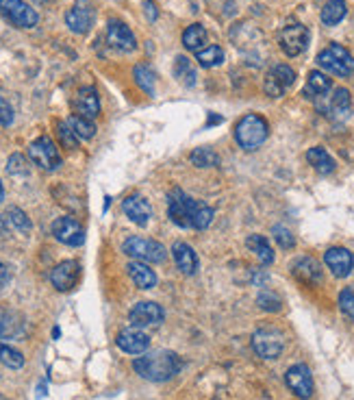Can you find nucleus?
<instances>
[{"instance_id":"f257e3e1","label":"nucleus","mask_w":354,"mask_h":400,"mask_svg":"<svg viewBox=\"0 0 354 400\" xmlns=\"http://www.w3.org/2000/svg\"><path fill=\"white\" fill-rule=\"evenodd\" d=\"M168 213L170 220L181 229H206L213 222V209L209 204L194 200L185 191L174 189L168 198Z\"/></svg>"},{"instance_id":"f03ea898","label":"nucleus","mask_w":354,"mask_h":400,"mask_svg":"<svg viewBox=\"0 0 354 400\" xmlns=\"http://www.w3.org/2000/svg\"><path fill=\"white\" fill-rule=\"evenodd\" d=\"M132 368H135V372L146 381L164 383V381H170L181 372L183 361L176 352L153 350V352H144L141 357L132 361Z\"/></svg>"},{"instance_id":"7ed1b4c3","label":"nucleus","mask_w":354,"mask_h":400,"mask_svg":"<svg viewBox=\"0 0 354 400\" xmlns=\"http://www.w3.org/2000/svg\"><path fill=\"white\" fill-rule=\"evenodd\" d=\"M270 126L265 122V117L257 113H248L235 126V140L244 148V151H257V148L268 140Z\"/></svg>"},{"instance_id":"20e7f679","label":"nucleus","mask_w":354,"mask_h":400,"mask_svg":"<svg viewBox=\"0 0 354 400\" xmlns=\"http://www.w3.org/2000/svg\"><path fill=\"white\" fill-rule=\"evenodd\" d=\"M124 255L144 261V263H161L166 259L168 250L164 244H159L155 240H148V237H128V240L122 244Z\"/></svg>"},{"instance_id":"39448f33","label":"nucleus","mask_w":354,"mask_h":400,"mask_svg":"<svg viewBox=\"0 0 354 400\" xmlns=\"http://www.w3.org/2000/svg\"><path fill=\"white\" fill-rule=\"evenodd\" d=\"M317 66L337 77H350L354 74V57L339 44H331L317 55Z\"/></svg>"},{"instance_id":"423d86ee","label":"nucleus","mask_w":354,"mask_h":400,"mask_svg":"<svg viewBox=\"0 0 354 400\" xmlns=\"http://www.w3.org/2000/svg\"><path fill=\"white\" fill-rule=\"evenodd\" d=\"M28 157L31 161L46 172H52L61 166V155H59V148L57 144L48 137V135H41L37 137L31 146H28Z\"/></svg>"},{"instance_id":"0eeeda50","label":"nucleus","mask_w":354,"mask_h":400,"mask_svg":"<svg viewBox=\"0 0 354 400\" xmlns=\"http://www.w3.org/2000/svg\"><path fill=\"white\" fill-rule=\"evenodd\" d=\"M253 348L263 359H278L285 348V337L278 329H270V327L259 329L253 335Z\"/></svg>"},{"instance_id":"6e6552de","label":"nucleus","mask_w":354,"mask_h":400,"mask_svg":"<svg viewBox=\"0 0 354 400\" xmlns=\"http://www.w3.org/2000/svg\"><path fill=\"white\" fill-rule=\"evenodd\" d=\"M0 13L18 28H33L39 20L37 11L28 7L24 0H0Z\"/></svg>"},{"instance_id":"1a4fd4ad","label":"nucleus","mask_w":354,"mask_h":400,"mask_svg":"<svg viewBox=\"0 0 354 400\" xmlns=\"http://www.w3.org/2000/svg\"><path fill=\"white\" fill-rule=\"evenodd\" d=\"M94 20H96V9L90 0H77L66 13V24L70 26V31L77 35L90 33V28L94 26Z\"/></svg>"},{"instance_id":"9d476101","label":"nucleus","mask_w":354,"mask_h":400,"mask_svg":"<svg viewBox=\"0 0 354 400\" xmlns=\"http://www.w3.org/2000/svg\"><path fill=\"white\" fill-rule=\"evenodd\" d=\"M293 81H296V72L285 64H278L268 72V77L263 81V90L270 98H280L293 85Z\"/></svg>"},{"instance_id":"9b49d317","label":"nucleus","mask_w":354,"mask_h":400,"mask_svg":"<svg viewBox=\"0 0 354 400\" xmlns=\"http://www.w3.org/2000/svg\"><path fill=\"white\" fill-rule=\"evenodd\" d=\"M278 41H280V48L287 57H298L306 50L308 46V31L306 26L302 24H287L283 31L278 35Z\"/></svg>"},{"instance_id":"f8f14e48","label":"nucleus","mask_w":354,"mask_h":400,"mask_svg":"<svg viewBox=\"0 0 354 400\" xmlns=\"http://www.w3.org/2000/svg\"><path fill=\"white\" fill-rule=\"evenodd\" d=\"M166 318L164 309H161V305L157 303H150V301H144V303H137L135 307L130 309L128 314V320L132 327L137 329H146V327H157V324H161Z\"/></svg>"},{"instance_id":"ddd939ff","label":"nucleus","mask_w":354,"mask_h":400,"mask_svg":"<svg viewBox=\"0 0 354 400\" xmlns=\"http://www.w3.org/2000/svg\"><path fill=\"white\" fill-rule=\"evenodd\" d=\"M285 381H287V388L298 398L306 400V398L313 396V377H311V370H308L304 363L291 365L285 374Z\"/></svg>"},{"instance_id":"4468645a","label":"nucleus","mask_w":354,"mask_h":400,"mask_svg":"<svg viewBox=\"0 0 354 400\" xmlns=\"http://www.w3.org/2000/svg\"><path fill=\"white\" fill-rule=\"evenodd\" d=\"M52 235L66 246H81L85 242V231L75 218L63 216L52 222Z\"/></svg>"},{"instance_id":"2eb2a0df","label":"nucleus","mask_w":354,"mask_h":400,"mask_svg":"<svg viewBox=\"0 0 354 400\" xmlns=\"http://www.w3.org/2000/svg\"><path fill=\"white\" fill-rule=\"evenodd\" d=\"M107 41H109L111 48L122 50V53H130V50L137 48L135 33H132L130 28L120 20H111L107 24Z\"/></svg>"},{"instance_id":"dca6fc26","label":"nucleus","mask_w":354,"mask_h":400,"mask_svg":"<svg viewBox=\"0 0 354 400\" xmlns=\"http://www.w3.org/2000/svg\"><path fill=\"white\" fill-rule=\"evenodd\" d=\"M115 342H117V346H120V350H124L126 354H144L150 348V337L144 331H139L137 327L120 331Z\"/></svg>"},{"instance_id":"f3484780","label":"nucleus","mask_w":354,"mask_h":400,"mask_svg":"<svg viewBox=\"0 0 354 400\" xmlns=\"http://www.w3.org/2000/svg\"><path fill=\"white\" fill-rule=\"evenodd\" d=\"M324 261H326L328 270L337 278H346L354 268V257L348 248H328L326 255H324Z\"/></svg>"},{"instance_id":"a211bd4d","label":"nucleus","mask_w":354,"mask_h":400,"mask_svg":"<svg viewBox=\"0 0 354 400\" xmlns=\"http://www.w3.org/2000/svg\"><path fill=\"white\" fill-rule=\"evenodd\" d=\"M79 274H81V265L77 261H63L50 272V280L59 292H70L77 285Z\"/></svg>"},{"instance_id":"6ab92c4d","label":"nucleus","mask_w":354,"mask_h":400,"mask_svg":"<svg viewBox=\"0 0 354 400\" xmlns=\"http://www.w3.org/2000/svg\"><path fill=\"white\" fill-rule=\"evenodd\" d=\"M122 211L126 213V218H128L130 222H135V225H139V227L148 225V220H150V216H153V209H150L148 200H146L144 196H139V194H132V196L124 198Z\"/></svg>"},{"instance_id":"aec40b11","label":"nucleus","mask_w":354,"mask_h":400,"mask_svg":"<svg viewBox=\"0 0 354 400\" xmlns=\"http://www.w3.org/2000/svg\"><path fill=\"white\" fill-rule=\"evenodd\" d=\"M172 257L176 261V268H179L183 274H187V276L196 274V270H198V255L194 253V248H191L189 244L176 242L172 246Z\"/></svg>"},{"instance_id":"412c9836","label":"nucleus","mask_w":354,"mask_h":400,"mask_svg":"<svg viewBox=\"0 0 354 400\" xmlns=\"http://www.w3.org/2000/svg\"><path fill=\"white\" fill-rule=\"evenodd\" d=\"M75 109H77V115L87 117V120H94V117L100 113V98H98V92L94 90V87H83V90L77 94Z\"/></svg>"},{"instance_id":"4be33fe9","label":"nucleus","mask_w":354,"mask_h":400,"mask_svg":"<svg viewBox=\"0 0 354 400\" xmlns=\"http://www.w3.org/2000/svg\"><path fill=\"white\" fill-rule=\"evenodd\" d=\"M293 276L304 285H317L322 283V265L313 257H302L293 263Z\"/></svg>"},{"instance_id":"5701e85b","label":"nucleus","mask_w":354,"mask_h":400,"mask_svg":"<svg viewBox=\"0 0 354 400\" xmlns=\"http://www.w3.org/2000/svg\"><path fill=\"white\" fill-rule=\"evenodd\" d=\"M126 270H128V276L132 278V283L139 289H153L157 285L155 270H150V265H146L144 261H130L126 265Z\"/></svg>"},{"instance_id":"b1692460","label":"nucleus","mask_w":354,"mask_h":400,"mask_svg":"<svg viewBox=\"0 0 354 400\" xmlns=\"http://www.w3.org/2000/svg\"><path fill=\"white\" fill-rule=\"evenodd\" d=\"M333 87V81L326 77L324 72L319 70H313L308 72V79H306V85H304V96L306 98H319V96H326Z\"/></svg>"},{"instance_id":"393cba45","label":"nucleus","mask_w":354,"mask_h":400,"mask_svg":"<svg viewBox=\"0 0 354 400\" xmlns=\"http://www.w3.org/2000/svg\"><path fill=\"white\" fill-rule=\"evenodd\" d=\"M24 333V320L11 311H0V339H16Z\"/></svg>"},{"instance_id":"a878e982","label":"nucleus","mask_w":354,"mask_h":400,"mask_svg":"<svg viewBox=\"0 0 354 400\" xmlns=\"http://www.w3.org/2000/svg\"><path fill=\"white\" fill-rule=\"evenodd\" d=\"M246 246L250 248V253H255V257L261 261V265H270L274 261V250L263 235H250L246 240Z\"/></svg>"},{"instance_id":"bb28decb","label":"nucleus","mask_w":354,"mask_h":400,"mask_svg":"<svg viewBox=\"0 0 354 400\" xmlns=\"http://www.w3.org/2000/svg\"><path fill=\"white\" fill-rule=\"evenodd\" d=\"M306 161H308V164L313 166V170L319 172V174H331V172L335 170V159H333L326 151H324V148H319V146L311 148V151L306 153Z\"/></svg>"},{"instance_id":"cd10ccee","label":"nucleus","mask_w":354,"mask_h":400,"mask_svg":"<svg viewBox=\"0 0 354 400\" xmlns=\"http://www.w3.org/2000/svg\"><path fill=\"white\" fill-rule=\"evenodd\" d=\"M204 41H206V28L202 24H191L185 28L183 33V46L191 53H198L204 48Z\"/></svg>"},{"instance_id":"c85d7f7f","label":"nucleus","mask_w":354,"mask_h":400,"mask_svg":"<svg viewBox=\"0 0 354 400\" xmlns=\"http://www.w3.org/2000/svg\"><path fill=\"white\" fill-rule=\"evenodd\" d=\"M346 13H348L346 0H328L322 9V22L326 26H335L346 18Z\"/></svg>"},{"instance_id":"c756f323","label":"nucleus","mask_w":354,"mask_h":400,"mask_svg":"<svg viewBox=\"0 0 354 400\" xmlns=\"http://www.w3.org/2000/svg\"><path fill=\"white\" fill-rule=\"evenodd\" d=\"M196 61L202 68H215L224 61V50L219 46H204L202 50L196 53Z\"/></svg>"},{"instance_id":"7c9ffc66","label":"nucleus","mask_w":354,"mask_h":400,"mask_svg":"<svg viewBox=\"0 0 354 400\" xmlns=\"http://www.w3.org/2000/svg\"><path fill=\"white\" fill-rule=\"evenodd\" d=\"M174 74H176V79H179L181 83H185L187 87L196 85V70H194V66H191V61L187 57H176Z\"/></svg>"},{"instance_id":"2f4dec72","label":"nucleus","mask_w":354,"mask_h":400,"mask_svg":"<svg viewBox=\"0 0 354 400\" xmlns=\"http://www.w3.org/2000/svg\"><path fill=\"white\" fill-rule=\"evenodd\" d=\"M68 124L72 126V131L77 133L79 140H92L96 135V124L94 120H87V117H81V115H72Z\"/></svg>"},{"instance_id":"473e14b6","label":"nucleus","mask_w":354,"mask_h":400,"mask_svg":"<svg viewBox=\"0 0 354 400\" xmlns=\"http://www.w3.org/2000/svg\"><path fill=\"white\" fill-rule=\"evenodd\" d=\"M331 109L337 113V115H350V109H352V96L346 87H339L335 90V94L331 96Z\"/></svg>"},{"instance_id":"72a5a7b5","label":"nucleus","mask_w":354,"mask_h":400,"mask_svg":"<svg viewBox=\"0 0 354 400\" xmlns=\"http://www.w3.org/2000/svg\"><path fill=\"white\" fill-rule=\"evenodd\" d=\"M132 77H135V83L141 87L146 94H150V96L155 94V72L148 66H144V64L135 66V70H132Z\"/></svg>"},{"instance_id":"f704fd0d","label":"nucleus","mask_w":354,"mask_h":400,"mask_svg":"<svg viewBox=\"0 0 354 400\" xmlns=\"http://www.w3.org/2000/svg\"><path fill=\"white\" fill-rule=\"evenodd\" d=\"M191 164L198 168H215L219 164V157L211 148H196V151L191 153Z\"/></svg>"},{"instance_id":"c9c22d12","label":"nucleus","mask_w":354,"mask_h":400,"mask_svg":"<svg viewBox=\"0 0 354 400\" xmlns=\"http://www.w3.org/2000/svg\"><path fill=\"white\" fill-rule=\"evenodd\" d=\"M7 220H9V225L13 229H18L20 233H31V229H33L28 216L22 209H18V207H9V209H7Z\"/></svg>"},{"instance_id":"e433bc0d","label":"nucleus","mask_w":354,"mask_h":400,"mask_svg":"<svg viewBox=\"0 0 354 400\" xmlns=\"http://www.w3.org/2000/svg\"><path fill=\"white\" fill-rule=\"evenodd\" d=\"M0 363H5L11 370H18L24 365V354L7 344H0Z\"/></svg>"},{"instance_id":"4c0bfd02","label":"nucleus","mask_w":354,"mask_h":400,"mask_svg":"<svg viewBox=\"0 0 354 400\" xmlns=\"http://www.w3.org/2000/svg\"><path fill=\"white\" fill-rule=\"evenodd\" d=\"M57 133H59V140H61L63 148H70V151H75V148L79 146L77 133L72 131V126H70L68 122H59V124H57Z\"/></svg>"},{"instance_id":"58836bf2","label":"nucleus","mask_w":354,"mask_h":400,"mask_svg":"<svg viewBox=\"0 0 354 400\" xmlns=\"http://www.w3.org/2000/svg\"><path fill=\"white\" fill-rule=\"evenodd\" d=\"M272 235H274V240L278 242V246H280V248L289 250V248L296 246V237H293V233H291L287 227H280V225H276V227L272 229Z\"/></svg>"},{"instance_id":"ea45409f","label":"nucleus","mask_w":354,"mask_h":400,"mask_svg":"<svg viewBox=\"0 0 354 400\" xmlns=\"http://www.w3.org/2000/svg\"><path fill=\"white\" fill-rule=\"evenodd\" d=\"M7 172L13 176H26L28 174V161L24 155H11L9 164H7Z\"/></svg>"},{"instance_id":"a19ab883","label":"nucleus","mask_w":354,"mask_h":400,"mask_svg":"<svg viewBox=\"0 0 354 400\" xmlns=\"http://www.w3.org/2000/svg\"><path fill=\"white\" fill-rule=\"evenodd\" d=\"M339 309H342L348 318H354V289H344L339 294Z\"/></svg>"},{"instance_id":"79ce46f5","label":"nucleus","mask_w":354,"mask_h":400,"mask_svg":"<svg viewBox=\"0 0 354 400\" xmlns=\"http://www.w3.org/2000/svg\"><path fill=\"white\" fill-rule=\"evenodd\" d=\"M259 307L265 309V311H278L280 309V298L272 292H263L259 296Z\"/></svg>"},{"instance_id":"37998d69","label":"nucleus","mask_w":354,"mask_h":400,"mask_svg":"<svg viewBox=\"0 0 354 400\" xmlns=\"http://www.w3.org/2000/svg\"><path fill=\"white\" fill-rule=\"evenodd\" d=\"M13 117H16V115H13V107L9 105V102H7L3 96H0V124H3L5 128L11 126V124H13Z\"/></svg>"},{"instance_id":"c03bdc74","label":"nucleus","mask_w":354,"mask_h":400,"mask_svg":"<svg viewBox=\"0 0 354 400\" xmlns=\"http://www.w3.org/2000/svg\"><path fill=\"white\" fill-rule=\"evenodd\" d=\"M9 278H11V274H9V270H7V265L0 261V287H5V285L9 283Z\"/></svg>"},{"instance_id":"a18cd8bd","label":"nucleus","mask_w":354,"mask_h":400,"mask_svg":"<svg viewBox=\"0 0 354 400\" xmlns=\"http://www.w3.org/2000/svg\"><path fill=\"white\" fill-rule=\"evenodd\" d=\"M144 7H146V13H148V18H150V20H157V11H155L153 0H146Z\"/></svg>"},{"instance_id":"49530a36","label":"nucleus","mask_w":354,"mask_h":400,"mask_svg":"<svg viewBox=\"0 0 354 400\" xmlns=\"http://www.w3.org/2000/svg\"><path fill=\"white\" fill-rule=\"evenodd\" d=\"M7 225H9L7 216H0V235H5V231H7Z\"/></svg>"},{"instance_id":"de8ad7c7","label":"nucleus","mask_w":354,"mask_h":400,"mask_svg":"<svg viewBox=\"0 0 354 400\" xmlns=\"http://www.w3.org/2000/svg\"><path fill=\"white\" fill-rule=\"evenodd\" d=\"M215 122H222V117H217V115H211V120H209V124H215Z\"/></svg>"},{"instance_id":"09e8293b","label":"nucleus","mask_w":354,"mask_h":400,"mask_svg":"<svg viewBox=\"0 0 354 400\" xmlns=\"http://www.w3.org/2000/svg\"><path fill=\"white\" fill-rule=\"evenodd\" d=\"M5 200V187H3V183H0V202Z\"/></svg>"},{"instance_id":"8fccbe9b","label":"nucleus","mask_w":354,"mask_h":400,"mask_svg":"<svg viewBox=\"0 0 354 400\" xmlns=\"http://www.w3.org/2000/svg\"><path fill=\"white\" fill-rule=\"evenodd\" d=\"M33 3H37V5H48V3H52V0H33Z\"/></svg>"},{"instance_id":"3c124183","label":"nucleus","mask_w":354,"mask_h":400,"mask_svg":"<svg viewBox=\"0 0 354 400\" xmlns=\"http://www.w3.org/2000/svg\"><path fill=\"white\" fill-rule=\"evenodd\" d=\"M0 400H7V398H3V396H0Z\"/></svg>"}]
</instances>
